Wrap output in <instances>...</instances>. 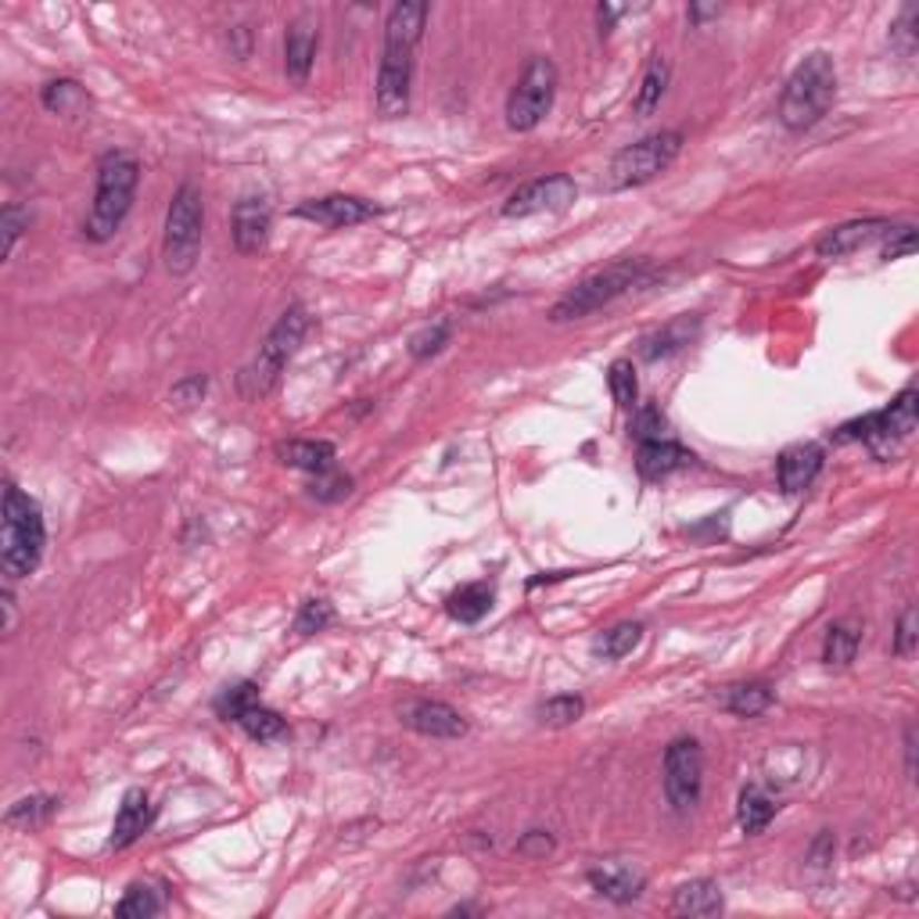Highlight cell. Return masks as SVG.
<instances>
[{
	"label": "cell",
	"mask_w": 919,
	"mask_h": 919,
	"mask_svg": "<svg viewBox=\"0 0 919 919\" xmlns=\"http://www.w3.org/2000/svg\"><path fill=\"white\" fill-rule=\"evenodd\" d=\"M427 4L400 0L388 11L385 22V51H381L374 104L385 119H403L410 112V87H413V51L424 37Z\"/></svg>",
	"instance_id": "obj_1"
},
{
	"label": "cell",
	"mask_w": 919,
	"mask_h": 919,
	"mask_svg": "<svg viewBox=\"0 0 919 919\" xmlns=\"http://www.w3.org/2000/svg\"><path fill=\"white\" fill-rule=\"evenodd\" d=\"M4 532H0V564L8 578H29L43 561L48 525L37 499H29L14 482L4 485Z\"/></svg>",
	"instance_id": "obj_2"
},
{
	"label": "cell",
	"mask_w": 919,
	"mask_h": 919,
	"mask_svg": "<svg viewBox=\"0 0 919 919\" xmlns=\"http://www.w3.org/2000/svg\"><path fill=\"white\" fill-rule=\"evenodd\" d=\"M137 183H141V165L130 151H109L98 162V188H94V205H90L83 220V234L90 241H112L119 234V226L127 223L133 209Z\"/></svg>",
	"instance_id": "obj_3"
},
{
	"label": "cell",
	"mask_w": 919,
	"mask_h": 919,
	"mask_svg": "<svg viewBox=\"0 0 919 919\" xmlns=\"http://www.w3.org/2000/svg\"><path fill=\"white\" fill-rule=\"evenodd\" d=\"M837 101V65L826 51H811L798 69L790 72V80L779 98V122L794 133L811 130L816 122L834 109Z\"/></svg>",
	"instance_id": "obj_4"
},
{
	"label": "cell",
	"mask_w": 919,
	"mask_h": 919,
	"mask_svg": "<svg viewBox=\"0 0 919 919\" xmlns=\"http://www.w3.org/2000/svg\"><path fill=\"white\" fill-rule=\"evenodd\" d=\"M313 327V316L305 305H291V310L281 313L277 324L270 327L266 342L259 345V356L241 371V395L244 400H263L284 374V366L291 363V356L299 352V345L305 342V334Z\"/></svg>",
	"instance_id": "obj_5"
},
{
	"label": "cell",
	"mask_w": 919,
	"mask_h": 919,
	"mask_svg": "<svg viewBox=\"0 0 919 919\" xmlns=\"http://www.w3.org/2000/svg\"><path fill=\"white\" fill-rule=\"evenodd\" d=\"M647 273H650L647 259H618V263L589 273V277L578 281L572 291H564V295L554 302V310H549V320H554V324L586 320L596 310H604V305L622 299L625 291H633L643 277H647Z\"/></svg>",
	"instance_id": "obj_6"
},
{
	"label": "cell",
	"mask_w": 919,
	"mask_h": 919,
	"mask_svg": "<svg viewBox=\"0 0 919 919\" xmlns=\"http://www.w3.org/2000/svg\"><path fill=\"white\" fill-rule=\"evenodd\" d=\"M202 230H205V202L194 183H183L173 194L170 212H165V234H162V259L173 277L191 273L202 252Z\"/></svg>",
	"instance_id": "obj_7"
},
{
	"label": "cell",
	"mask_w": 919,
	"mask_h": 919,
	"mask_svg": "<svg viewBox=\"0 0 919 919\" xmlns=\"http://www.w3.org/2000/svg\"><path fill=\"white\" fill-rule=\"evenodd\" d=\"M683 151V133L679 130H662L643 137L636 144H625L607 165V188L610 191H629L643 188L654 176H662Z\"/></svg>",
	"instance_id": "obj_8"
},
{
	"label": "cell",
	"mask_w": 919,
	"mask_h": 919,
	"mask_svg": "<svg viewBox=\"0 0 919 919\" xmlns=\"http://www.w3.org/2000/svg\"><path fill=\"white\" fill-rule=\"evenodd\" d=\"M557 98V65L549 58H532L507 94V127L517 133L535 130L554 109Z\"/></svg>",
	"instance_id": "obj_9"
},
{
	"label": "cell",
	"mask_w": 919,
	"mask_h": 919,
	"mask_svg": "<svg viewBox=\"0 0 919 919\" xmlns=\"http://www.w3.org/2000/svg\"><path fill=\"white\" fill-rule=\"evenodd\" d=\"M704 790V750L694 737L671 740L665 750V798L668 805L686 816L700 805Z\"/></svg>",
	"instance_id": "obj_10"
},
{
	"label": "cell",
	"mask_w": 919,
	"mask_h": 919,
	"mask_svg": "<svg viewBox=\"0 0 919 919\" xmlns=\"http://www.w3.org/2000/svg\"><path fill=\"white\" fill-rule=\"evenodd\" d=\"M575 180L568 173H554V176H539L525 183V188H517L507 205H503V216L507 220H525V216H535V212H564L572 202H575Z\"/></svg>",
	"instance_id": "obj_11"
},
{
	"label": "cell",
	"mask_w": 919,
	"mask_h": 919,
	"mask_svg": "<svg viewBox=\"0 0 919 919\" xmlns=\"http://www.w3.org/2000/svg\"><path fill=\"white\" fill-rule=\"evenodd\" d=\"M273 230V209L263 194H244L234 205V216H230V234H234V249L241 255H259L266 249Z\"/></svg>",
	"instance_id": "obj_12"
},
{
	"label": "cell",
	"mask_w": 919,
	"mask_h": 919,
	"mask_svg": "<svg viewBox=\"0 0 919 919\" xmlns=\"http://www.w3.org/2000/svg\"><path fill=\"white\" fill-rule=\"evenodd\" d=\"M377 205L366 202V198H352V194H327V198H310V202H302L295 209L299 220H310V223H320V226H331V230H342V226H356V223H366L377 216Z\"/></svg>",
	"instance_id": "obj_13"
},
{
	"label": "cell",
	"mask_w": 919,
	"mask_h": 919,
	"mask_svg": "<svg viewBox=\"0 0 919 919\" xmlns=\"http://www.w3.org/2000/svg\"><path fill=\"white\" fill-rule=\"evenodd\" d=\"M403 723L432 740H460L467 733L464 715L450 708L446 700H413L403 708Z\"/></svg>",
	"instance_id": "obj_14"
},
{
	"label": "cell",
	"mask_w": 919,
	"mask_h": 919,
	"mask_svg": "<svg viewBox=\"0 0 919 919\" xmlns=\"http://www.w3.org/2000/svg\"><path fill=\"white\" fill-rule=\"evenodd\" d=\"M316 22L310 14H299L295 22L287 26V37H284V72L291 83H305L313 72V61H316Z\"/></svg>",
	"instance_id": "obj_15"
},
{
	"label": "cell",
	"mask_w": 919,
	"mask_h": 919,
	"mask_svg": "<svg viewBox=\"0 0 919 919\" xmlns=\"http://www.w3.org/2000/svg\"><path fill=\"white\" fill-rule=\"evenodd\" d=\"M822 446L816 442H798V446H787L779 453V464H776V474H779V488L784 493H805V488L819 478L822 471Z\"/></svg>",
	"instance_id": "obj_16"
},
{
	"label": "cell",
	"mask_w": 919,
	"mask_h": 919,
	"mask_svg": "<svg viewBox=\"0 0 919 919\" xmlns=\"http://www.w3.org/2000/svg\"><path fill=\"white\" fill-rule=\"evenodd\" d=\"M589 883H593L596 895H604L610 901H618V906H625V901H636L643 895L647 877H643V872L636 866H629V862L607 859V862L589 869Z\"/></svg>",
	"instance_id": "obj_17"
},
{
	"label": "cell",
	"mask_w": 919,
	"mask_h": 919,
	"mask_svg": "<svg viewBox=\"0 0 919 919\" xmlns=\"http://www.w3.org/2000/svg\"><path fill=\"white\" fill-rule=\"evenodd\" d=\"M887 230H891V223H887V220H851V223H840V226H830L816 241V252L822 259L851 255V252H859L862 244H869V241H877L880 234H887Z\"/></svg>",
	"instance_id": "obj_18"
},
{
	"label": "cell",
	"mask_w": 919,
	"mask_h": 919,
	"mask_svg": "<svg viewBox=\"0 0 919 919\" xmlns=\"http://www.w3.org/2000/svg\"><path fill=\"white\" fill-rule=\"evenodd\" d=\"M694 453L683 450L679 442H671V438H657V442H643L639 453H636V471H639V478H647V482H662L668 478V474H676L683 467L694 464Z\"/></svg>",
	"instance_id": "obj_19"
},
{
	"label": "cell",
	"mask_w": 919,
	"mask_h": 919,
	"mask_svg": "<svg viewBox=\"0 0 919 919\" xmlns=\"http://www.w3.org/2000/svg\"><path fill=\"white\" fill-rule=\"evenodd\" d=\"M155 819V808H151L148 794L141 787H133L122 794L119 801V811H115V822H112V848H130L137 837H144V830Z\"/></svg>",
	"instance_id": "obj_20"
},
{
	"label": "cell",
	"mask_w": 919,
	"mask_h": 919,
	"mask_svg": "<svg viewBox=\"0 0 919 919\" xmlns=\"http://www.w3.org/2000/svg\"><path fill=\"white\" fill-rule=\"evenodd\" d=\"M697 331H700V316H676V320H668L665 327H657L654 334H647V339L639 342V356L647 360V363H657V360H665V356H676V352H683L689 342L697 339Z\"/></svg>",
	"instance_id": "obj_21"
},
{
	"label": "cell",
	"mask_w": 919,
	"mask_h": 919,
	"mask_svg": "<svg viewBox=\"0 0 919 919\" xmlns=\"http://www.w3.org/2000/svg\"><path fill=\"white\" fill-rule=\"evenodd\" d=\"M277 456H281V464L295 467V471L324 474V471L334 467V456H339V450H334L331 442H324V438H291V442H281Z\"/></svg>",
	"instance_id": "obj_22"
},
{
	"label": "cell",
	"mask_w": 919,
	"mask_h": 919,
	"mask_svg": "<svg viewBox=\"0 0 919 919\" xmlns=\"http://www.w3.org/2000/svg\"><path fill=\"white\" fill-rule=\"evenodd\" d=\"M723 906H726L723 887L715 880H689L671 898V912L676 916H718Z\"/></svg>",
	"instance_id": "obj_23"
},
{
	"label": "cell",
	"mask_w": 919,
	"mask_h": 919,
	"mask_svg": "<svg viewBox=\"0 0 919 919\" xmlns=\"http://www.w3.org/2000/svg\"><path fill=\"white\" fill-rule=\"evenodd\" d=\"M230 723L234 726H241L244 733H249V737L255 740V744H270V740H281L284 733H287V726H284V718L277 715V711H270L263 700H249L244 704V708H238L234 715H230Z\"/></svg>",
	"instance_id": "obj_24"
},
{
	"label": "cell",
	"mask_w": 919,
	"mask_h": 919,
	"mask_svg": "<svg viewBox=\"0 0 919 919\" xmlns=\"http://www.w3.org/2000/svg\"><path fill=\"white\" fill-rule=\"evenodd\" d=\"M493 600H496V593L488 582H471V586H460L450 600H446V610L456 618V622H464V625H474V622H482L488 610H493Z\"/></svg>",
	"instance_id": "obj_25"
},
{
	"label": "cell",
	"mask_w": 919,
	"mask_h": 919,
	"mask_svg": "<svg viewBox=\"0 0 919 919\" xmlns=\"http://www.w3.org/2000/svg\"><path fill=\"white\" fill-rule=\"evenodd\" d=\"M772 816H776V801L769 798V794H765V787L750 784V787L740 790V798H737V822H740L744 834H750V837L761 834L765 826L772 822Z\"/></svg>",
	"instance_id": "obj_26"
},
{
	"label": "cell",
	"mask_w": 919,
	"mask_h": 919,
	"mask_svg": "<svg viewBox=\"0 0 919 919\" xmlns=\"http://www.w3.org/2000/svg\"><path fill=\"white\" fill-rule=\"evenodd\" d=\"M668 75H671V69H668L665 54H650L647 69H643L639 90H636V101H633L636 115H654L657 112V104H662L665 90H668Z\"/></svg>",
	"instance_id": "obj_27"
},
{
	"label": "cell",
	"mask_w": 919,
	"mask_h": 919,
	"mask_svg": "<svg viewBox=\"0 0 919 919\" xmlns=\"http://www.w3.org/2000/svg\"><path fill=\"white\" fill-rule=\"evenodd\" d=\"M769 704H772V689L765 683H733L723 689V708L740 718H755L761 711H769Z\"/></svg>",
	"instance_id": "obj_28"
},
{
	"label": "cell",
	"mask_w": 919,
	"mask_h": 919,
	"mask_svg": "<svg viewBox=\"0 0 919 919\" xmlns=\"http://www.w3.org/2000/svg\"><path fill=\"white\" fill-rule=\"evenodd\" d=\"M862 647V629L855 622H837L830 625V633H826V643H822V662L830 668H845L855 662V654Z\"/></svg>",
	"instance_id": "obj_29"
},
{
	"label": "cell",
	"mask_w": 919,
	"mask_h": 919,
	"mask_svg": "<svg viewBox=\"0 0 919 919\" xmlns=\"http://www.w3.org/2000/svg\"><path fill=\"white\" fill-rule=\"evenodd\" d=\"M643 639V625L639 622H618L615 629H607L600 639L593 643V650L604 657V662H618V657L633 654Z\"/></svg>",
	"instance_id": "obj_30"
},
{
	"label": "cell",
	"mask_w": 919,
	"mask_h": 919,
	"mask_svg": "<svg viewBox=\"0 0 919 919\" xmlns=\"http://www.w3.org/2000/svg\"><path fill=\"white\" fill-rule=\"evenodd\" d=\"M159 912H162V895L151 883H133L115 906L119 919H148V916H159Z\"/></svg>",
	"instance_id": "obj_31"
},
{
	"label": "cell",
	"mask_w": 919,
	"mask_h": 919,
	"mask_svg": "<svg viewBox=\"0 0 919 919\" xmlns=\"http://www.w3.org/2000/svg\"><path fill=\"white\" fill-rule=\"evenodd\" d=\"M43 109L48 112H58V115H75L87 104V94H83V87L75 83V80H54L43 87Z\"/></svg>",
	"instance_id": "obj_32"
},
{
	"label": "cell",
	"mask_w": 919,
	"mask_h": 919,
	"mask_svg": "<svg viewBox=\"0 0 919 919\" xmlns=\"http://www.w3.org/2000/svg\"><path fill=\"white\" fill-rule=\"evenodd\" d=\"M539 723L543 726H554V729H564V726H575L582 715H586V700L575 697V694H561V697H549L539 704Z\"/></svg>",
	"instance_id": "obj_33"
},
{
	"label": "cell",
	"mask_w": 919,
	"mask_h": 919,
	"mask_svg": "<svg viewBox=\"0 0 919 919\" xmlns=\"http://www.w3.org/2000/svg\"><path fill=\"white\" fill-rule=\"evenodd\" d=\"M607 388H610V400H615L622 410H636V400H639V381H636V371L629 360H615L607 371Z\"/></svg>",
	"instance_id": "obj_34"
},
{
	"label": "cell",
	"mask_w": 919,
	"mask_h": 919,
	"mask_svg": "<svg viewBox=\"0 0 919 919\" xmlns=\"http://www.w3.org/2000/svg\"><path fill=\"white\" fill-rule=\"evenodd\" d=\"M887 413V424H891V432H895V438L901 442V438H909L912 432H916V424H919V395H916V388H906L898 395V400L891 403L883 410Z\"/></svg>",
	"instance_id": "obj_35"
},
{
	"label": "cell",
	"mask_w": 919,
	"mask_h": 919,
	"mask_svg": "<svg viewBox=\"0 0 919 919\" xmlns=\"http://www.w3.org/2000/svg\"><path fill=\"white\" fill-rule=\"evenodd\" d=\"M450 334H453V327L446 324V320H435V324H427L424 331H417V334L410 339V356H413V360H432V356H438V352L450 345Z\"/></svg>",
	"instance_id": "obj_36"
},
{
	"label": "cell",
	"mask_w": 919,
	"mask_h": 919,
	"mask_svg": "<svg viewBox=\"0 0 919 919\" xmlns=\"http://www.w3.org/2000/svg\"><path fill=\"white\" fill-rule=\"evenodd\" d=\"M665 427H668V421H665V413H662V406H636V413H633V421H629V432H633V438L639 442H657V438H665Z\"/></svg>",
	"instance_id": "obj_37"
},
{
	"label": "cell",
	"mask_w": 919,
	"mask_h": 919,
	"mask_svg": "<svg viewBox=\"0 0 919 919\" xmlns=\"http://www.w3.org/2000/svg\"><path fill=\"white\" fill-rule=\"evenodd\" d=\"M331 622H334V607L327 600H305L295 615V633L316 636V633H324Z\"/></svg>",
	"instance_id": "obj_38"
},
{
	"label": "cell",
	"mask_w": 919,
	"mask_h": 919,
	"mask_svg": "<svg viewBox=\"0 0 919 919\" xmlns=\"http://www.w3.org/2000/svg\"><path fill=\"white\" fill-rule=\"evenodd\" d=\"M310 493L320 499V503H339L352 493V478L342 471H324V474H313V485H310Z\"/></svg>",
	"instance_id": "obj_39"
},
{
	"label": "cell",
	"mask_w": 919,
	"mask_h": 919,
	"mask_svg": "<svg viewBox=\"0 0 919 919\" xmlns=\"http://www.w3.org/2000/svg\"><path fill=\"white\" fill-rule=\"evenodd\" d=\"M58 808V801L54 798H22V801H14L11 805V811H8V822L14 826V822H40V819H48L51 811Z\"/></svg>",
	"instance_id": "obj_40"
},
{
	"label": "cell",
	"mask_w": 919,
	"mask_h": 919,
	"mask_svg": "<svg viewBox=\"0 0 919 919\" xmlns=\"http://www.w3.org/2000/svg\"><path fill=\"white\" fill-rule=\"evenodd\" d=\"M0 230H4V259H11L14 244H19L22 230H29V209L22 205H4V216H0Z\"/></svg>",
	"instance_id": "obj_41"
},
{
	"label": "cell",
	"mask_w": 919,
	"mask_h": 919,
	"mask_svg": "<svg viewBox=\"0 0 919 919\" xmlns=\"http://www.w3.org/2000/svg\"><path fill=\"white\" fill-rule=\"evenodd\" d=\"M916 607H906L898 618V633H895V654L898 657H912L916 650Z\"/></svg>",
	"instance_id": "obj_42"
},
{
	"label": "cell",
	"mask_w": 919,
	"mask_h": 919,
	"mask_svg": "<svg viewBox=\"0 0 919 919\" xmlns=\"http://www.w3.org/2000/svg\"><path fill=\"white\" fill-rule=\"evenodd\" d=\"M887 249H883V259H901V255H912L916 252V230L912 226H891L887 230Z\"/></svg>",
	"instance_id": "obj_43"
},
{
	"label": "cell",
	"mask_w": 919,
	"mask_h": 919,
	"mask_svg": "<svg viewBox=\"0 0 919 919\" xmlns=\"http://www.w3.org/2000/svg\"><path fill=\"white\" fill-rule=\"evenodd\" d=\"M205 388H209V381H205L202 374H194V377L180 381V385L173 388V400H176L180 406H194V403H202Z\"/></svg>",
	"instance_id": "obj_44"
},
{
	"label": "cell",
	"mask_w": 919,
	"mask_h": 919,
	"mask_svg": "<svg viewBox=\"0 0 919 919\" xmlns=\"http://www.w3.org/2000/svg\"><path fill=\"white\" fill-rule=\"evenodd\" d=\"M625 14V8H618V4H600L596 8V19H600V33L607 37L610 33V26H615V19H622Z\"/></svg>",
	"instance_id": "obj_45"
},
{
	"label": "cell",
	"mask_w": 919,
	"mask_h": 919,
	"mask_svg": "<svg viewBox=\"0 0 919 919\" xmlns=\"http://www.w3.org/2000/svg\"><path fill=\"white\" fill-rule=\"evenodd\" d=\"M549 848H554V840H549L546 834H539V830H532L525 840H521V851H543L546 855Z\"/></svg>",
	"instance_id": "obj_46"
},
{
	"label": "cell",
	"mask_w": 919,
	"mask_h": 919,
	"mask_svg": "<svg viewBox=\"0 0 919 919\" xmlns=\"http://www.w3.org/2000/svg\"><path fill=\"white\" fill-rule=\"evenodd\" d=\"M718 14H723V8L718 4H694L689 8V22H708V19H718Z\"/></svg>",
	"instance_id": "obj_47"
},
{
	"label": "cell",
	"mask_w": 919,
	"mask_h": 919,
	"mask_svg": "<svg viewBox=\"0 0 919 919\" xmlns=\"http://www.w3.org/2000/svg\"><path fill=\"white\" fill-rule=\"evenodd\" d=\"M906 769L909 776H916V729H906Z\"/></svg>",
	"instance_id": "obj_48"
}]
</instances>
